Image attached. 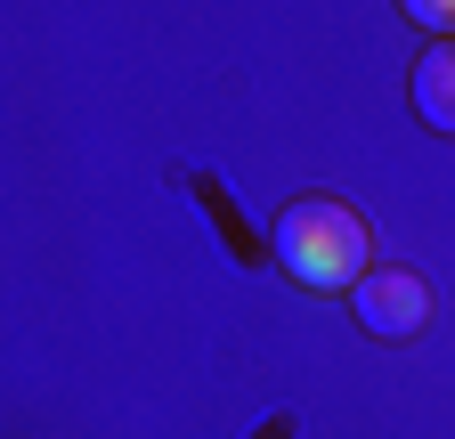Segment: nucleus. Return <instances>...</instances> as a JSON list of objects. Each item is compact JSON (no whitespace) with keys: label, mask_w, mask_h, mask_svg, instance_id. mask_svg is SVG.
I'll list each match as a JSON object with an SVG mask.
<instances>
[{"label":"nucleus","mask_w":455,"mask_h":439,"mask_svg":"<svg viewBox=\"0 0 455 439\" xmlns=\"http://www.w3.org/2000/svg\"><path fill=\"white\" fill-rule=\"evenodd\" d=\"M415 115L455 139V41H439V49L415 58Z\"/></svg>","instance_id":"obj_3"},{"label":"nucleus","mask_w":455,"mask_h":439,"mask_svg":"<svg viewBox=\"0 0 455 439\" xmlns=\"http://www.w3.org/2000/svg\"><path fill=\"white\" fill-rule=\"evenodd\" d=\"M350 309L366 334L382 342H415L423 325H431V285L415 277V268H366V277L350 285Z\"/></svg>","instance_id":"obj_2"},{"label":"nucleus","mask_w":455,"mask_h":439,"mask_svg":"<svg viewBox=\"0 0 455 439\" xmlns=\"http://www.w3.org/2000/svg\"><path fill=\"white\" fill-rule=\"evenodd\" d=\"M268 252L284 277H301L317 293H350L366 268H374V236H366V220L350 204H333V196H301V204H284L276 212V228H268Z\"/></svg>","instance_id":"obj_1"},{"label":"nucleus","mask_w":455,"mask_h":439,"mask_svg":"<svg viewBox=\"0 0 455 439\" xmlns=\"http://www.w3.org/2000/svg\"><path fill=\"white\" fill-rule=\"evenodd\" d=\"M398 9H407L423 33H455V0H398Z\"/></svg>","instance_id":"obj_4"}]
</instances>
